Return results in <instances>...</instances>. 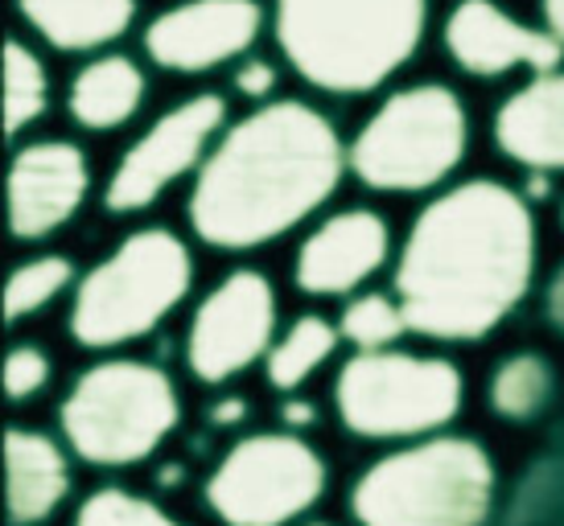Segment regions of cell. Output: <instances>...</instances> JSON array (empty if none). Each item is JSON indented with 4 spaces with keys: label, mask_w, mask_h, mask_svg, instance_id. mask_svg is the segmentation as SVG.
Returning <instances> with one entry per match:
<instances>
[{
    "label": "cell",
    "mask_w": 564,
    "mask_h": 526,
    "mask_svg": "<svg viewBox=\"0 0 564 526\" xmlns=\"http://www.w3.org/2000/svg\"><path fill=\"white\" fill-rule=\"evenodd\" d=\"M338 333H343L350 346H359V354H379V350H392L395 341L404 338L408 321H404L400 300H392V296H383V293H367L343 309Z\"/></svg>",
    "instance_id": "cell-23"
},
{
    "label": "cell",
    "mask_w": 564,
    "mask_h": 526,
    "mask_svg": "<svg viewBox=\"0 0 564 526\" xmlns=\"http://www.w3.org/2000/svg\"><path fill=\"white\" fill-rule=\"evenodd\" d=\"M63 436L87 464H141L177 428L182 403L173 379L149 362L111 358L79 374L63 403Z\"/></svg>",
    "instance_id": "cell-6"
},
{
    "label": "cell",
    "mask_w": 564,
    "mask_h": 526,
    "mask_svg": "<svg viewBox=\"0 0 564 526\" xmlns=\"http://www.w3.org/2000/svg\"><path fill=\"white\" fill-rule=\"evenodd\" d=\"M21 17L58 50L116 42L137 17V0H17Z\"/></svg>",
    "instance_id": "cell-18"
},
{
    "label": "cell",
    "mask_w": 564,
    "mask_h": 526,
    "mask_svg": "<svg viewBox=\"0 0 564 526\" xmlns=\"http://www.w3.org/2000/svg\"><path fill=\"white\" fill-rule=\"evenodd\" d=\"M310 526H329V523H310Z\"/></svg>",
    "instance_id": "cell-31"
},
{
    "label": "cell",
    "mask_w": 564,
    "mask_h": 526,
    "mask_svg": "<svg viewBox=\"0 0 564 526\" xmlns=\"http://www.w3.org/2000/svg\"><path fill=\"white\" fill-rule=\"evenodd\" d=\"M264 13L256 0H186L144 30L149 58L165 70H215L260 37Z\"/></svg>",
    "instance_id": "cell-12"
},
{
    "label": "cell",
    "mask_w": 564,
    "mask_h": 526,
    "mask_svg": "<svg viewBox=\"0 0 564 526\" xmlns=\"http://www.w3.org/2000/svg\"><path fill=\"white\" fill-rule=\"evenodd\" d=\"M495 464L482 445L429 436L379 457L350 490L359 526H482L495 511Z\"/></svg>",
    "instance_id": "cell-4"
},
{
    "label": "cell",
    "mask_w": 564,
    "mask_h": 526,
    "mask_svg": "<svg viewBox=\"0 0 564 526\" xmlns=\"http://www.w3.org/2000/svg\"><path fill=\"white\" fill-rule=\"evenodd\" d=\"M223 116H227V103L219 95H194L182 108L165 111L158 124L120 156L108 182V210L116 215L144 210L161 189L173 186L186 169H194L203 161L210 136L219 132Z\"/></svg>",
    "instance_id": "cell-11"
},
{
    "label": "cell",
    "mask_w": 564,
    "mask_h": 526,
    "mask_svg": "<svg viewBox=\"0 0 564 526\" xmlns=\"http://www.w3.org/2000/svg\"><path fill=\"white\" fill-rule=\"evenodd\" d=\"M552 399V371L544 358L516 354L507 358L490 379V407L502 419H532Z\"/></svg>",
    "instance_id": "cell-21"
},
{
    "label": "cell",
    "mask_w": 564,
    "mask_h": 526,
    "mask_svg": "<svg viewBox=\"0 0 564 526\" xmlns=\"http://www.w3.org/2000/svg\"><path fill=\"white\" fill-rule=\"evenodd\" d=\"M75 526H182L170 514L153 506L149 497H137L128 490H99L79 506Z\"/></svg>",
    "instance_id": "cell-25"
},
{
    "label": "cell",
    "mask_w": 564,
    "mask_h": 526,
    "mask_svg": "<svg viewBox=\"0 0 564 526\" xmlns=\"http://www.w3.org/2000/svg\"><path fill=\"white\" fill-rule=\"evenodd\" d=\"M326 494V461L297 432L243 436L206 478V506L227 526H289Z\"/></svg>",
    "instance_id": "cell-9"
},
{
    "label": "cell",
    "mask_w": 564,
    "mask_h": 526,
    "mask_svg": "<svg viewBox=\"0 0 564 526\" xmlns=\"http://www.w3.org/2000/svg\"><path fill=\"white\" fill-rule=\"evenodd\" d=\"M535 267V222L516 189L466 186L429 201L395 267V300L412 333L474 341L516 309Z\"/></svg>",
    "instance_id": "cell-1"
},
{
    "label": "cell",
    "mask_w": 564,
    "mask_h": 526,
    "mask_svg": "<svg viewBox=\"0 0 564 526\" xmlns=\"http://www.w3.org/2000/svg\"><path fill=\"white\" fill-rule=\"evenodd\" d=\"M50 383V358L37 346H17L4 358V395L13 403L33 399Z\"/></svg>",
    "instance_id": "cell-26"
},
{
    "label": "cell",
    "mask_w": 564,
    "mask_h": 526,
    "mask_svg": "<svg viewBox=\"0 0 564 526\" xmlns=\"http://www.w3.org/2000/svg\"><path fill=\"white\" fill-rule=\"evenodd\" d=\"M272 83H276V75H272V66L268 63L239 66V75H236V87L248 95V99H264V95L272 91Z\"/></svg>",
    "instance_id": "cell-27"
},
{
    "label": "cell",
    "mask_w": 564,
    "mask_h": 526,
    "mask_svg": "<svg viewBox=\"0 0 564 526\" xmlns=\"http://www.w3.org/2000/svg\"><path fill=\"white\" fill-rule=\"evenodd\" d=\"M495 140L532 169H564V70L519 87L495 116Z\"/></svg>",
    "instance_id": "cell-16"
},
{
    "label": "cell",
    "mask_w": 564,
    "mask_h": 526,
    "mask_svg": "<svg viewBox=\"0 0 564 526\" xmlns=\"http://www.w3.org/2000/svg\"><path fill=\"white\" fill-rule=\"evenodd\" d=\"M470 124L457 95L437 83L395 91L350 144V169L376 189H429L466 156Z\"/></svg>",
    "instance_id": "cell-8"
},
{
    "label": "cell",
    "mask_w": 564,
    "mask_h": 526,
    "mask_svg": "<svg viewBox=\"0 0 564 526\" xmlns=\"http://www.w3.org/2000/svg\"><path fill=\"white\" fill-rule=\"evenodd\" d=\"M215 424H239L243 419V403L239 399H227V403H215V412H210Z\"/></svg>",
    "instance_id": "cell-30"
},
{
    "label": "cell",
    "mask_w": 564,
    "mask_h": 526,
    "mask_svg": "<svg viewBox=\"0 0 564 526\" xmlns=\"http://www.w3.org/2000/svg\"><path fill=\"white\" fill-rule=\"evenodd\" d=\"M281 416L289 428H310V424H314V407H310L305 399H289L281 407Z\"/></svg>",
    "instance_id": "cell-28"
},
{
    "label": "cell",
    "mask_w": 564,
    "mask_h": 526,
    "mask_svg": "<svg viewBox=\"0 0 564 526\" xmlns=\"http://www.w3.org/2000/svg\"><path fill=\"white\" fill-rule=\"evenodd\" d=\"M445 46L470 75H507L516 66L552 75L564 58V46L552 33L519 25L490 0H462L445 17Z\"/></svg>",
    "instance_id": "cell-13"
},
{
    "label": "cell",
    "mask_w": 564,
    "mask_h": 526,
    "mask_svg": "<svg viewBox=\"0 0 564 526\" xmlns=\"http://www.w3.org/2000/svg\"><path fill=\"white\" fill-rule=\"evenodd\" d=\"M424 17V0H276V42L301 78L355 95L408 63Z\"/></svg>",
    "instance_id": "cell-3"
},
{
    "label": "cell",
    "mask_w": 564,
    "mask_h": 526,
    "mask_svg": "<svg viewBox=\"0 0 564 526\" xmlns=\"http://www.w3.org/2000/svg\"><path fill=\"white\" fill-rule=\"evenodd\" d=\"M388 222L371 210L326 218L297 251V284L314 296H343L371 280L388 260Z\"/></svg>",
    "instance_id": "cell-15"
},
{
    "label": "cell",
    "mask_w": 564,
    "mask_h": 526,
    "mask_svg": "<svg viewBox=\"0 0 564 526\" xmlns=\"http://www.w3.org/2000/svg\"><path fill=\"white\" fill-rule=\"evenodd\" d=\"M338 326H329L326 317H297L284 329L281 341L272 346V354L264 358L268 383L276 391H297L317 374V366L338 350Z\"/></svg>",
    "instance_id": "cell-20"
},
{
    "label": "cell",
    "mask_w": 564,
    "mask_h": 526,
    "mask_svg": "<svg viewBox=\"0 0 564 526\" xmlns=\"http://www.w3.org/2000/svg\"><path fill=\"white\" fill-rule=\"evenodd\" d=\"M87 194V161L66 140H42L13 156L9 222L17 239H42L79 210Z\"/></svg>",
    "instance_id": "cell-14"
},
{
    "label": "cell",
    "mask_w": 564,
    "mask_h": 526,
    "mask_svg": "<svg viewBox=\"0 0 564 526\" xmlns=\"http://www.w3.org/2000/svg\"><path fill=\"white\" fill-rule=\"evenodd\" d=\"M194 263L177 234L149 227L128 234L108 260L83 276L70 309V333L87 350H111L144 338L189 293Z\"/></svg>",
    "instance_id": "cell-5"
},
{
    "label": "cell",
    "mask_w": 564,
    "mask_h": 526,
    "mask_svg": "<svg viewBox=\"0 0 564 526\" xmlns=\"http://www.w3.org/2000/svg\"><path fill=\"white\" fill-rule=\"evenodd\" d=\"M544 17H549V33L564 46V0H544Z\"/></svg>",
    "instance_id": "cell-29"
},
{
    "label": "cell",
    "mask_w": 564,
    "mask_h": 526,
    "mask_svg": "<svg viewBox=\"0 0 564 526\" xmlns=\"http://www.w3.org/2000/svg\"><path fill=\"white\" fill-rule=\"evenodd\" d=\"M75 276V267L66 255H42V260L21 263L13 276H9V293H4V317L21 321L30 313L46 309L54 296L63 293Z\"/></svg>",
    "instance_id": "cell-24"
},
{
    "label": "cell",
    "mask_w": 564,
    "mask_h": 526,
    "mask_svg": "<svg viewBox=\"0 0 564 526\" xmlns=\"http://www.w3.org/2000/svg\"><path fill=\"white\" fill-rule=\"evenodd\" d=\"M46 111V70L21 42L4 46V136H17Z\"/></svg>",
    "instance_id": "cell-22"
},
{
    "label": "cell",
    "mask_w": 564,
    "mask_h": 526,
    "mask_svg": "<svg viewBox=\"0 0 564 526\" xmlns=\"http://www.w3.org/2000/svg\"><path fill=\"white\" fill-rule=\"evenodd\" d=\"M4 457H9V523L42 526L70 494L66 452L42 432L9 428Z\"/></svg>",
    "instance_id": "cell-17"
},
{
    "label": "cell",
    "mask_w": 564,
    "mask_h": 526,
    "mask_svg": "<svg viewBox=\"0 0 564 526\" xmlns=\"http://www.w3.org/2000/svg\"><path fill=\"white\" fill-rule=\"evenodd\" d=\"M141 66L124 58V54H108V58H95L91 66L79 70L75 87H70V116L83 128L108 132V128H120L124 120H132L137 108H141Z\"/></svg>",
    "instance_id": "cell-19"
},
{
    "label": "cell",
    "mask_w": 564,
    "mask_h": 526,
    "mask_svg": "<svg viewBox=\"0 0 564 526\" xmlns=\"http://www.w3.org/2000/svg\"><path fill=\"white\" fill-rule=\"evenodd\" d=\"M343 144L322 111L268 103L239 120L203 161L189 222L210 248H260L293 231L334 194Z\"/></svg>",
    "instance_id": "cell-2"
},
{
    "label": "cell",
    "mask_w": 564,
    "mask_h": 526,
    "mask_svg": "<svg viewBox=\"0 0 564 526\" xmlns=\"http://www.w3.org/2000/svg\"><path fill=\"white\" fill-rule=\"evenodd\" d=\"M276 296L260 272H231L206 296L186 338V362L203 383H227L272 354Z\"/></svg>",
    "instance_id": "cell-10"
},
{
    "label": "cell",
    "mask_w": 564,
    "mask_h": 526,
    "mask_svg": "<svg viewBox=\"0 0 564 526\" xmlns=\"http://www.w3.org/2000/svg\"><path fill=\"white\" fill-rule=\"evenodd\" d=\"M466 383L445 358L379 350L355 354L338 371L334 407L362 440H429L462 412Z\"/></svg>",
    "instance_id": "cell-7"
}]
</instances>
